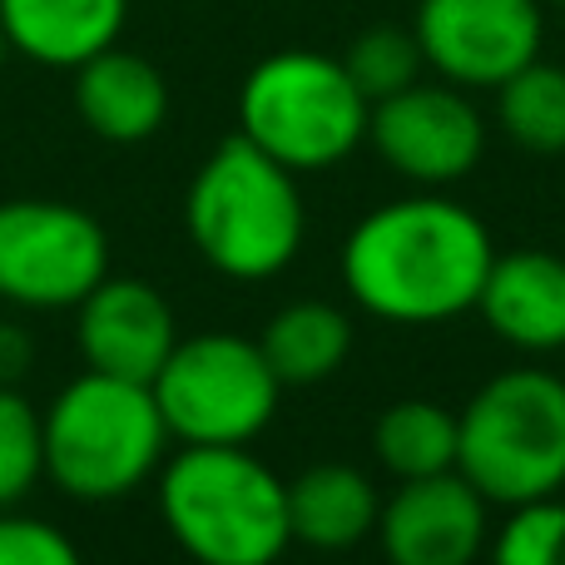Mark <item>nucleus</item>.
I'll return each instance as SVG.
<instances>
[{"mask_svg":"<svg viewBox=\"0 0 565 565\" xmlns=\"http://www.w3.org/2000/svg\"><path fill=\"white\" fill-rule=\"evenodd\" d=\"M382 491L348 461L308 467L288 481V526L298 546L312 551H352L377 531Z\"/></svg>","mask_w":565,"mask_h":565,"instance_id":"nucleus-16","label":"nucleus"},{"mask_svg":"<svg viewBox=\"0 0 565 565\" xmlns=\"http://www.w3.org/2000/svg\"><path fill=\"white\" fill-rule=\"evenodd\" d=\"M169 437L184 447H248L278 412L282 382L268 367L258 338L194 332L179 338L149 382Z\"/></svg>","mask_w":565,"mask_h":565,"instance_id":"nucleus-7","label":"nucleus"},{"mask_svg":"<svg viewBox=\"0 0 565 565\" xmlns=\"http://www.w3.org/2000/svg\"><path fill=\"white\" fill-rule=\"evenodd\" d=\"M0 565H85L75 541L40 516H20V511H0Z\"/></svg>","mask_w":565,"mask_h":565,"instance_id":"nucleus-23","label":"nucleus"},{"mask_svg":"<svg viewBox=\"0 0 565 565\" xmlns=\"http://www.w3.org/2000/svg\"><path fill=\"white\" fill-rule=\"evenodd\" d=\"M45 481L99 507L139 491L164 467L169 427L145 382L89 372L55 392L45 412Z\"/></svg>","mask_w":565,"mask_h":565,"instance_id":"nucleus-4","label":"nucleus"},{"mask_svg":"<svg viewBox=\"0 0 565 565\" xmlns=\"http://www.w3.org/2000/svg\"><path fill=\"white\" fill-rule=\"evenodd\" d=\"M342 65H348L352 85L362 89V99H367V105H377V99H387V95H397V89L417 85L422 70H427V60H422V45H417V35H412V30L372 25V30H362V35L348 45Z\"/></svg>","mask_w":565,"mask_h":565,"instance_id":"nucleus-20","label":"nucleus"},{"mask_svg":"<svg viewBox=\"0 0 565 565\" xmlns=\"http://www.w3.org/2000/svg\"><path fill=\"white\" fill-rule=\"evenodd\" d=\"M457 471L491 507H531L565 491V377L497 372L457 412Z\"/></svg>","mask_w":565,"mask_h":565,"instance_id":"nucleus-5","label":"nucleus"},{"mask_svg":"<svg viewBox=\"0 0 565 565\" xmlns=\"http://www.w3.org/2000/svg\"><path fill=\"white\" fill-rule=\"evenodd\" d=\"M497 125L526 154H565V70L531 60L497 85Z\"/></svg>","mask_w":565,"mask_h":565,"instance_id":"nucleus-19","label":"nucleus"},{"mask_svg":"<svg viewBox=\"0 0 565 565\" xmlns=\"http://www.w3.org/2000/svg\"><path fill=\"white\" fill-rule=\"evenodd\" d=\"M372 451L397 481L457 471V412L431 397H402L372 427Z\"/></svg>","mask_w":565,"mask_h":565,"instance_id":"nucleus-18","label":"nucleus"},{"mask_svg":"<svg viewBox=\"0 0 565 565\" xmlns=\"http://www.w3.org/2000/svg\"><path fill=\"white\" fill-rule=\"evenodd\" d=\"M268 367L282 387H318L348 362L352 352V322L332 302H288L268 318V328L258 332Z\"/></svg>","mask_w":565,"mask_h":565,"instance_id":"nucleus-17","label":"nucleus"},{"mask_svg":"<svg viewBox=\"0 0 565 565\" xmlns=\"http://www.w3.org/2000/svg\"><path fill=\"white\" fill-rule=\"evenodd\" d=\"M109 274V234L79 204L6 199L0 204V298L25 312H65Z\"/></svg>","mask_w":565,"mask_h":565,"instance_id":"nucleus-8","label":"nucleus"},{"mask_svg":"<svg viewBox=\"0 0 565 565\" xmlns=\"http://www.w3.org/2000/svg\"><path fill=\"white\" fill-rule=\"evenodd\" d=\"M184 228L214 274L234 282L278 278L308 234L298 174L244 135H228L189 184Z\"/></svg>","mask_w":565,"mask_h":565,"instance_id":"nucleus-3","label":"nucleus"},{"mask_svg":"<svg viewBox=\"0 0 565 565\" xmlns=\"http://www.w3.org/2000/svg\"><path fill=\"white\" fill-rule=\"evenodd\" d=\"M79 358L89 372L125 382H154L179 342V322L169 298L145 278H99L75 308Z\"/></svg>","mask_w":565,"mask_h":565,"instance_id":"nucleus-12","label":"nucleus"},{"mask_svg":"<svg viewBox=\"0 0 565 565\" xmlns=\"http://www.w3.org/2000/svg\"><path fill=\"white\" fill-rule=\"evenodd\" d=\"M45 481V422L20 387H0V511Z\"/></svg>","mask_w":565,"mask_h":565,"instance_id":"nucleus-21","label":"nucleus"},{"mask_svg":"<svg viewBox=\"0 0 565 565\" xmlns=\"http://www.w3.org/2000/svg\"><path fill=\"white\" fill-rule=\"evenodd\" d=\"M0 50H6V45H0Z\"/></svg>","mask_w":565,"mask_h":565,"instance_id":"nucleus-26","label":"nucleus"},{"mask_svg":"<svg viewBox=\"0 0 565 565\" xmlns=\"http://www.w3.org/2000/svg\"><path fill=\"white\" fill-rule=\"evenodd\" d=\"M75 75V115L105 145H145L169 119V79L154 60L135 55L125 45H109L89 55Z\"/></svg>","mask_w":565,"mask_h":565,"instance_id":"nucleus-14","label":"nucleus"},{"mask_svg":"<svg viewBox=\"0 0 565 565\" xmlns=\"http://www.w3.org/2000/svg\"><path fill=\"white\" fill-rule=\"evenodd\" d=\"M412 35L437 79L457 89H497L541 55L546 0H417Z\"/></svg>","mask_w":565,"mask_h":565,"instance_id":"nucleus-9","label":"nucleus"},{"mask_svg":"<svg viewBox=\"0 0 565 565\" xmlns=\"http://www.w3.org/2000/svg\"><path fill=\"white\" fill-rule=\"evenodd\" d=\"M477 312L507 348L561 352L565 348V258L551 248H511L491 258Z\"/></svg>","mask_w":565,"mask_h":565,"instance_id":"nucleus-13","label":"nucleus"},{"mask_svg":"<svg viewBox=\"0 0 565 565\" xmlns=\"http://www.w3.org/2000/svg\"><path fill=\"white\" fill-rule=\"evenodd\" d=\"M372 105L322 50L264 55L238 85V135L292 174L332 169L367 139Z\"/></svg>","mask_w":565,"mask_h":565,"instance_id":"nucleus-6","label":"nucleus"},{"mask_svg":"<svg viewBox=\"0 0 565 565\" xmlns=\"http://www.w3.org/2000/svg\"><path fill=\"white\" fill-rule=\"evenodd\" d=\"M491 228L447 194L377 204L342 244V288L362 312L397 328H437L477 312L491 274Z\"/></svg>","mask_w":565,"mask_h":565,"instance_id":"nucleus-1","label":"nucleus"},{"mask_svg":"<svg viewBox=\"0 0 565 565\" xmlns=\"http://www.w3.org/2000/svg\"><path fill=\"white\" fill-rule=\"evenodd\" d=\"M491 565H565V501L511 507L507 526L491 541Z\"/></svg>","mask_w":565,"mask_h":565,"instance_id":"nucleus-22","label":"nucleus"},{"mask_svg":"<svg viewBox=\"0 0 565 565\" xmlns=\"http://www.w3.org/2000/svg\"><path fill=\"white\" fill-rule=\"evenodd\" d=\"M129 0H0V45L45 70H75L119 45Z\"/></svg>","mask_w":565,"mask_h":565,"instance_id":"nucleus-15","label":"nucleus"},{"mask_svg":"<svg viewBox=\"0 0 565 565\" xmlns=\"http://www.w3.org/2000/svg\"><path fill=\"white\" fill-rule=\"evenodd\" d=\"M367 139L382 164L397 169L402 179L422 189H447L481 164L487 119L467 99V89L447 79H417L372 105Z\"/></svg>","mask_w":565,"mask_h":565,"instance_id":"nucleus-10","label":"nucleus"},{"mask_svg":"<svg viewBox=\"0 0 565 565\" xmlns=\"http://www.w3.org/2000/svg\"><path fill=\"white\" fill-rule=\"evenodd\" d=\"M35 362V342L20 322H0V387H15Z\"/></svg>","mask_w":565,"mask_h":565,"instance_id":"nucleus-24","label":"nucleus"},{"mask_svg":"<svg viewBox=\"0 0 565 565\" xmlns=\"http://www.w3.org/2000/svg\"><path fill=\"white\" fill-rule=\"evenodd\" d=\"M159 516L199 565H274L292 546L288 481L248 447H179L164 457Z\"/></svg>","mask_w":565,"mask_h":565,"instance_id":"nucleus-2","label":"nucleus"},{"mask_svg":"<svg viewBox=\"0 0 565 565\" xmlns=\"http://www.w3.org/2000/svg\"><path fill=\"white\" fill-rule=\"evenodd\" d=\"M491 536V501L461 471L402 481L377 516L387 565H477Z\"/></svg>","mask_w":565,"mask_h":565,"instance_id":"nucleus-11","label":"nucleus"},{"mask_svg":"<svg viewBox=\"0 0 565 565\" xmlns=\"http://www.w3.org/2000/svg\"><path fill=\"white\" fill-rule=\"evenodd\" d=\"M546 6H565V0H546Z\"/></svg>","mask_w":565,"mask_h":565,"instance_id":"nucleus-25","label":"nucleus"}]
</instances>
